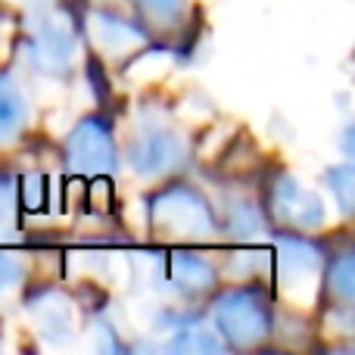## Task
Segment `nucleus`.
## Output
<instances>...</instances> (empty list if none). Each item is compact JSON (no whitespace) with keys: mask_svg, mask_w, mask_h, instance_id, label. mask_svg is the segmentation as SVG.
<instances>
[{"mask_svg":"<svg viewBox=\"0 0 355 355\" xmlns=\"http://www.w3.org/2000/svg\"><path fill=\"white\" fill-rule=\"evenodd\" d=\"M321 271V252L318 246L306 243L300 237H284L277 243V275H281L284 293L293 296V290H312L315 277Z\"/></svg>","mask_w":355,"mask_h":355,"instance_id":"0eeeda50","label":"nucleus"},{"mask_svg":"<svg viewBox=\"0 0 355 355\" xmlns=\"http://www.w3.org/2000/svg\"><path fill=\"white\" fill-rule=\"evenodd\" d=\"M215 324L231 346L250 349L271 334V309L256 290H231L215 306Z\"/></svg>","mask_w":355,"mask_h":355,"instance_id":"f03ea898","label":"nucleus"},{"mask_svg":"<svg viewBox=\"0 0 355 355\" xmlns=\"http://www.w3.org/2000/svg\"><path fill=\"white\" fill-rule=\"evenodd\" d=\"M150 225L162 240H209L215 237V215L209 202L187 184L159 190L150 202Z\"/></svg>","mask_w":355,"mask_h":355,"instance_id":"f257e3e1","label":"nucleus"},{"mask_svg":"<svg viewBox=\"0 0 355 355\" xmlns=\"http://www.w3.org/2000/svg\"><path fill=\"white\" fill-rule=\"evenodd\" d=\"M25 116H28V110H25L22 91L12 85L10 75L0 72V144L16 141L25 125Z\"/></svg>","mask_w":355,"mask_h":355,"instance_id":"9b49d317","label":"nucleus"},{"mask_svg":"<svg viewBox=\"0 0 355 355\" xmlns=\"http://www.w3.org/2000/svg\"><path fill=\"white\" fill-rule=\"evenodd\" d=\"M28 62L44 75H66L75 62V35L66 25L44 22L28 41Z\"/></svg>","mask_w":355,"mask_h":355,"instance_id":"423d86ee","label":"nucleus"},{"mask_svg":"<svg viewBox=\"0 0 355 355\" xmlns=\"http://www.w3.org/2000/svg\"><path fill=\"white\" fill-rule=\"evenodd\" d=\"M168 277L187 293H206L215 284V271L206 259L193 256V252H175L168 259Z\"/></svg>","mask_w":355,"mask_h":355,"instance_id":"9d476101","label":"nucleus"},{"mask_svg":"<svg viewBox=\"0 0 355 355\" xmlns=\"http://www.w3.org/2000/svg\"><path fill=\"white\" fill-rule=\"evenodd\" d=\"M172 349H181V352H187V349H212V352H221V343L218 340H212L209 334H196V331H187V334H178L175 337V343H172Z\"/></svg>","mask_w":355,"mask_h":355,"instance_id":"2eb2a0df","label":"nucleus"},{"mask_svg":"<svg viewBox=\"0 0 355 355\" xmlns=\"http://www.w3.org/2000/svg\"><path fill=\"white\" fill-rule=\"evenodd\" d=\"M87 31H91V37L97 41V47L110 56L128 53V50L144 44V35L135 25L122 22V19H116V16H106V12H94L91 22H87Z\"/></svg>","mask_w":355,"mask_h":355,"instance_id":"6e6552de","label":"nucleus"},{"mask_svg":"<svg viewBox=\"0 0 355 355\" xmlns=\"http://www.w3.org/2000/svg\"><path fill=\"white\" fill-rule=\"evenodd\" d=\"M66 162L72 175H85V178L112 175L119 166V156H116V144H112L110 128L103 122H97V119L78 122L75 131L69 135Z\"/></svg>","mask_w":355,"mask_h":355,"instance_id":"7ed1b4c3","label":"nucleus"},{"mask_svg":"<svg viewBox=\"0 0 355 355\" xmlns=\"http://www.w3.org/2000/svg\"><path fill=\"white\" fill-rule=\"evenodd\" d=\"M187 0H137V10L153 28H172L181 22V12Z\"/></svg>","mask_w":355,"mask_h":355,"instance_id":"f8f14e48","label":"nucleus"},{"mask_svg":"<svg viewBox=\"0 0 355 355\" xmlns=\"http://www.w3.org/2000/svg\"><path fill=\"white\" fill-rule=\"evenodd\" d=\"M327 287H331V293L337 296L343 306H349V302H352V293H355L352 256H340L337 262L331 265V275H327Z\"/></svg>","mask_w":355,"mask_h":355,"instance_id":"ddd939ff","label":"nucleus"},{"mask_svg":"<svg viewBox=\"0 0 355 355\" xmlns=\"http://www.w3.org/2000/svg\"><path fill=\"white\" fill-rule=\"evenodd\" d=\"M271 212L277 215V221L296 227V231H312V227L324 225L321 200L290 175H281L271 187Z\"/></svg>","mask_w":355,"mask_h":355,"instance_id":"39448f33","label":"nucleus"},{"mask_svg":"<svg viewBox=\"0 0 355 355\" xmlns=\"http://www.w3.org/2000/svg\"><path fill=\"white\" fill-rule=\"evenodd\" d=\"M327 184H331V190L337 193L340 206H343V212H352V187H355V172L349 166H337L327 172Z\"/></svg>","mask_w":355,"mask_h":355,"instance_id":"4468645a","label":"nucleus"},{"mask_svg":"<svg viewBox=\"0 0 355 355\" xmlns=\"http://www.w3.org/2000/svg\"><path fill=\"white\" fill-rule=\"evenodd\" d=\"M181 159H184L181 137L166 128H144L128 144V162L137 175L147 178L168 175L175 166H181Z\"/></svg>","mask_w":355,"mask_h":355,"instance_id":"20e7f679","label":"nucleus"},{"mask_svg":"<svg viewBox=\"0 0 355 355\" xmlns=\"http://www.w3.org/2000/svg\"><path fill=\"white\" fill-rule=\"evenodd\" d=\"M31 312H35L37 331H41L47 340H53V343L72 340L75 321H72V309H69V302L62 300V296H56V293L37 296V300L31 302Z\"/></svg>","mask_w":355,"mask_h":355,"instance_id":"1a4fd4ad","label":"nucleus"},{"mask_svg":"<svg viewBox=\"0 0 355 355\" xmlns=\"http://www.w3.org/2000/svg\"><path fill=\"white\" fill-rule=\"evenodd\" d=\"M22 275H25L22 265H19L12 256H3V252H0V290L19 284V281H22Z\"/></svg>","mask_w":355,"mask_h":355,"instance_id":"dca6fc26","label":"nucleus"}]
</instances>
